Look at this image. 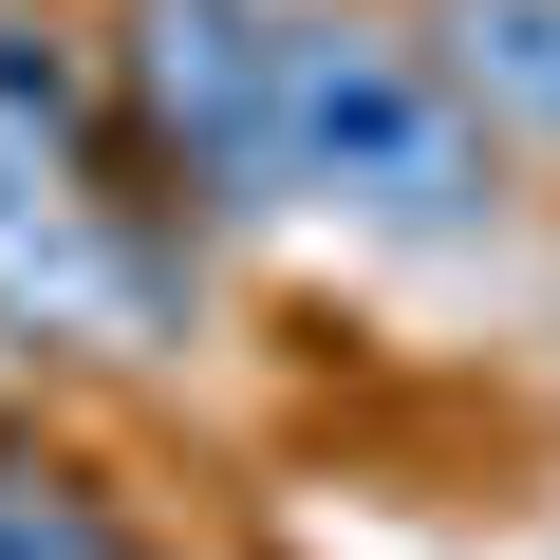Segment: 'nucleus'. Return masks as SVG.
Returning <instances> with one entry per match:
<instances>
[{"label": "nucleus", "instance_id": "7ed1b4c3", "mask_svg": "<svg viewBox=\"0 0 560 560\" xmlns=\"http://www.w3.org/2000/svg\"><path fill=\"white\" fill-rule=\"evenodd\" d=\"M94 57H113V113L187 224L280 206V0H113Z\"/></svg>", "mask_w": 560, "mask_h": 560}, {"label": "nucleus", "instance_id": "f03ea898", "mask_svg": "<svg viewBox=\"0 0 560 560\" xmlns=\"http://www.w3.org/2000/svg\"><path fill=\"white\" fill-rule=\"evenodd\" d=\"M0 337L20 355H187L206 337V224L150 187L131 113L0 94Z\"/></svg>", "mask_w": 560, "mask_h": 560}, {"label": "nucleus", "instance_id": "20e7f679", "mask_svg": "<svg viewBox=\"0 0 560 560\" xmlns=\"http://www.w3.org/2000/svg\"><path fill=\"white\" fill-rule=\"evenodd\" d=\"M448 75L486 94V131L504 150H560V0H448Z\"/></svg>", "mask_w": 560, "mask_h": 560}, {"label": "nucleus", "instance_id": "f257e3e1", "mask_svg": "<svg viewBox=\"0 0 560 560\" xmlns=\"http://www.w3.org/2000/svg\"><path fill=\"white\" fill-rule=\"evenodd\" d=\"M504 131L393 0H280V206L374 243V261H467L504 243Z\"/></svg>", "mask_w": 560, "mask_h": 560}, {"label": "nucleus", "instance_id": "39448f33", "mask_svg": "<svg viewBox=\"0 0 560 560\" xmlns=\"http://www.w3.org/2000/svg\"><path fill=\"white\" fill-rule=\"evenodd\" d=\"M0 560H150V523L75 448H20V430H0Z\"/></svg>", "mask_w": 560, "mask_h": 560}]
</instances>
